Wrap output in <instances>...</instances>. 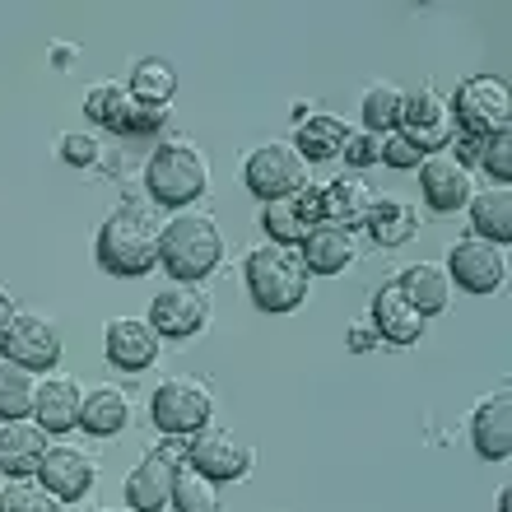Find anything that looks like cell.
I'll list each match as a JSON object with an SVG mask.
<instances>
[{
	"label": "cell",
	"mask_w": 512,
	"mask_h": 512,
	"mask_svg": "<svg viewBox=\"0 0 512 512\" xmlns=\"http://www.w3.org/2000/svg\"><path fill=\"white\" fill-rule=\"evenodd\" d=\"M173 512H224V503H219V489L215 480H205L201 471H191V466H177L173 475V503H168Z\"/></svg>",
	"instance_id": "32"
},
{
	"label": "cell",
	"mask_w": 512,
	"mask_h": 512,
	"mask_svg": "<svg viewBox=\"0 0 512 512\" xmlns=\"http://www.w3.org/2000/svg\"><path fill=\"white\" fill-rule=\"evenodd\" d=\"M298 256L308 275H340V270L354 266L359 243H354V229H340V224H312L308 238L298 243Z\"/></svg>",
	"instance_id": "21"
},
{
	"label": "cell",
	"mask_w": 512,
	"mask_h": 512,
	"mask_svg": "<svg viewBox=\"0 0 512 512\" xmlns=\"http://www.w3.org/2000/svg\"><path fill=\"white\" fill-rule=\"evenodd\" d=\"M0 354H5L10 364L28 368V373H47V368H56V359H61V331H56V322L47 312L19 308V317H14Z\"/></svg>",
	"instance_id": "11"
},
{
	"label": "cell",
	"mask_w": 512,
	"mask_h": 512,
	"mask_svg": "<svg viewBox=\"0 0 512 512\" xmlns=\"http://www.w3.org/2000/svg\"><path fill=\"white\" fill-rule=\"evenodd\" d=\"M378 163H387V168H419V163H424V154H419V149L410 145L401 131H391V135H382V159Z\"/></svg>",
	"instance_id": "38"
},
{
	"label": "cell",
	"mask_w": 512,
	"mask_h": 512,
	"mask_svg": "<svg viewBox=\"0 0 512 512\" xmlns=\"http://www.w3.org/2000/svg\"><path fill=\"white\" fill-rule=\"evenodd\" d=\"M368 205H373V191H368L364 177H331V182H322L326 224L354 229V224H364L368 219Z\"/></svg>",
	"instance_id": "28"
},
{
	"label": "cell",
	"mask_w": 512,
	"mask_h": 512,
	"mask_svg": "<svg viewBox=\"0 0 512 512\" xmlns=\"http://www.w3.org/2000/svg\"><path fill=\"white\" fill-rule=\"evenodd\" d=\"M466 210H471L475 238H485V243H494V247H508L512 243V191L508 187L475 191Z\"/></svg>",
	"instance_id": "27"
},
{
	"label": "cell",
	"mask_w": 512,
	"mask_h": 512,
	"mask_svg": "<svg viewBox=\"0 0 512 512\" xmlns=\"http://www.w3.org/2000/svg\"><path fill=\"white\" fill-rule=\"evenodd\" d=\"M98 266L117 280H140L159 266V229L140 210H112L94 238Z\"/></svg>",
	"instance_id": "4"
},
{
	"label": "cell",
	"mask_w": 512,
	"mask_h": 512,
	"mask_svg": "<svg viewBox=\"0 0 512 512\" xmlns=\"http://www.w3.org/2000/svg\"><path fill=\"white\" fill-rule=\"evenodd\" d=\"M480 163H485V173L489 177H499V187H508V177H512V135H494V140H485L480 145Z\"/></svg>",
	"instance_id": "35"
},
{
	"label": "cell",
	"mask_w": 512,
	"mask_h": 512,
	"mask_svg": "<svg viewBox=\"0 0 512 512\" xmlns=\"http://www.w3.org/2000/svg\"><path fill=\"white\" fill-rule=\"evenodd\" d=\"M126 419H131V396H126L122 387L103 382V387L84 391L80 429L89 433V438H117V433L126 429Z\"/></svg>",
	"instance_id": "24"
},
{
	"label": "cell",
	"mask_w": 512,
	"mask_h": 512,
	"mask_svg": "<svg viewBox=\"0 0 512 512\" xmlns=\"http://www.w3.org/2000/svg\"><path fill=\"white\" fill-rule=\"evenodd\" d=\"M187 466L191 471H201L205 480H243L247 471H252V447H247V438H238L233 429H224V424H210V429H201L196 438H191L187 447Z\"/></svg>",
	"instance_id": "10"
},
{
	"label": "cell",
	"mask_w": 512,
	"mask_h": 512,
	"mask_svg": "<svg viewBox=\"0 0 512 512\" xmlns=\"http://www.w3.org/2000/svg\"><path fill=\"white\" fill-rule=\"evenodd\" d=\"M340 159L350 163V168H373V163L382 159V135H373V131H350L345 149H340Z\"/></svg>",
	"instance_id": "37"
},
{
	"label": "cell",
	"mask_w": 512,
	"mask_h": 512,
	"mask_svg": "<svg viewBox=\"0 0 512 512\" xmlns=\"http://www.w3.org/2000/svg\"><path fill=\"white\" fill-rule=\"evenodd\" d=\"M47 447L52 443H47V433H42L33 419H10V424H0V475H10V480L38 475Z\"/></svg>",
	"instance_id": "22"
},
{
	"label": "cell",
	"mask_w": 512,
	"mask_h": 512,
	"mask_svg": "<svg viewBox=\"0 0 512 512\" xmlns=\"http://www.w3.org/2000/svg\"><path fill=\"white\" fill-rule=\"evenodd\" d=\"M103 512H131V508H103Z\"/></svg>",
	"instance_id": "42"
},
{
	"label": "cell",
	"mask_w": 512,
	"mask_h": 512,
	"mask_svg": "<svg viewBox=\"0 0 512 512\" xmlns=\"http://www.w3.org/2000/svg\"><path fill=\"white\" fill-rule=\"evenodd\" d=\"M364 229L373 233L378 247H405L419 233V215H415V205L401 201V196H373Z\"/></svg>",
	"instance_id": "26"
},
{
	"label": "cell",
	"mask_w": 512,
	"mask_h": 512,
	"mask_svg": "<svg viewBox=\"0 0 512 512\" xmlns=\"http://www.w3.org/2000/svg\"><path fill=\"white\" fill-rule=\"evenodd\" d=\"M261 229L275 247H298L308 238V219L298 215L294 196H284V201H266L261 205Z\"/></svg>",
	"instance_id": "33"
},
{
	"label": "cell",
	"mask_w": 512,
	"mask_h": 512,
	"mask_svg": "<svg viewBox=\"0 0 512 512\" xmlns=\"http://www.w3.org/2000/svg\"><path fill=\"white\" fill-rule=\"evenodd\" d=\"M243 182L252 191L256 201H284V196H298V191L308 187V163L298 159V149L289 140H266V145H256L243 163Z\"/></svg>",
	"instance_id": "8"
},
{
	"label": "cell",
	"mask_w": 512,
	"mask_h": 512,
	"mask_svg": "<svg viewBox=\"0 0 512 512\" xmlns=\"http://www.w3.org/2000/svg\"><path fill=\"white\" fill-rule=\"evenodd\" d=\"M471 443H475V457H485V461H503L512 452V396H508V387L475 405Z\"/></svg>",
	"instance_id": "20"
},
{
	"label": "cell",
	"mask_w": 512,
	"mask_h": 512,
	"mask_svg": "<svg viewBox=\"0 0 512 512\" xmlns=\"http://www.w3.org/2000/svg\"><path fill=\"white\" fill-rule=\"evenodd\" d=\"M224 261V229L215 215H173L159 229V266L177 284H201Z\"/></svg>",
	"instance_id": "2"
},
{
	"label": "cell",
	"mask_w": 512,
	"mask_h": 512,
	"mask_svg": "<svg viewBox=\"0 0 512 512\" xmlns=\"http://www.w3.org/2000/svg\"><path fill=\"white\" fill-rule=\"evenodd\" d=\"M84 112H89L94 126L122 135V140L154 135V131H163V122H168V108H145V103H135L131 89L117 80H98L94 89L84 94Z\"/></svg>",
	"instance_id": "7"
},
{
	"label": "cell",
	"mask_w": 512,
	"mask_h": 512,
	"mask_svg": "<svg viewBox=\"0 0 512 512\" xmlns=\"http://www.w3.org/2000/svg\"><path fill=\"white\" fill-rule=\"evenodd\" d=\"M135 103H145V108H168L177 94V70L163 61V56H140L131 70V80H126Z\"/></svg>",
	"instance_id": "29"
},
{
	"label": "cell",
	"mask_w": 512,
	"mask_h": 512,
	"mask_svg": "<svg viewBox=\"0 0 512 512\" xmlns=\"http://www.w3.org/2000/svg\"><path fill=\"white\" fill-rule=\"evenodd\" d=\"M0 512H66V503L56 499L52 489L24 475V480H10L0 485Z\"/></svg>",
	"instance_id": "34"
},
{
	"label": "cell",
	"mask_w": 512,
	"mask_h": 512,
	"mask_svg": "<svg viewBox=\"0 0 512 512\" xmlns=\"http://www.w3.org/2000/svg\"><path fill=\"white\" fill-rule=\"evenodd\" d=\"M243 280H247V294L261 312H294L308 303V289H312V275L303 266L298 247H275V243H261L247 252L243 261Z\"/></svg>",
	"instance_id": "1"
},
{
	"label": "cell",
	"mask_w": 512,
	"mask_h": 512,
	"mask_svg": "<svg viewBox=\"0 0 512 512\" xmlns=\"http://www.w3.org/2000/svg\"><path fill=\"white\" fill-rule=\"evenodd\" d=\"M108 364L122 373H145L149 364H159V331L149 326V317H112L108 322Z\"/></svg>",
	"instance_id": "16"
},
{
	"label": "cell",
	"mask_w": 512,
	"mask_h": 512,
	"mask_svg": "<svg viewBox=\"0 0 512 512\" xmlns=\"http://www.w3.org/2000/svg\"><path fill=\"white\" fill-rule=\"evenodd\" d=\"M33 396H38V382H33V373L5 359V364H0V424L33 415Z\"/></svg>",
	"instance_id": "31"
},
{
	"label": "cell",
	"mask_w": 512,
	"mask_h": 512,
	"mask_svg": "<svg viewBox=\"0 0 512 512\" xmlns=\"http://www.w3.org/2000/svg\"><path fill=\"white\" fill-rule=\"evenodd\" d=\"M210 415H215V396L201 378H163L149 396V419L154 429L168 433V438H196L201 429H210Z\"/></svg>",
	"instance_id": "5"
},
{
	"label": "cell",
	"mask_w": 512,
	"mask_h": 512,
	"mask_svg": "<svg viewBox=\"0 0 512 512\" xmlns=\"http://www.w3.org/2000/svg\"><path fill=\"white\" fill-rule=\"evenodd\" d=\"M149 326L159 331V340H191L210 326V298L196 284H173L159 289L149 303Z\"/></svg>",
	"instance_id": "12"
},
{
	"label": "cell",
	"mask_w": 512,
	"mask_h": 512,
	"mask_svg": "<svg viewBox=\"0 0 512 512\" xmlns=\"http://www.w3.org/2000/svg\"><path fill=\"white\" fill-rule=\"evenodd\" d=\"M70 56H75V47H52V61H56V66H66Z\"/></svg>",
	"instance_id": "40"
},
{
	"label": "cell",
	"mask_w": 512,
	"mask_h": 512,
	"mask_svg": "<svg viewBox=\"0 0 512 512\" xmlns=\"http://www.w3.org/2000/svg\"><path fill=\"white\" fill-rule=\"evenodd\" d=\"M499 512H512V494H508V489H499Z\"/></svg>",
	"instance_id": "41"
},
{
	"label": "cell",
	"mask_w": 512,
	"mask_h": 512,
	"mask_svg": "<svg viewBox=\"0 0 512 512\" xmlns=\"http://www.w3.org/2000/svg\"><path fill=\"white\" fill-rule=\"evenodd\" d=\"M38 480L52 489L61 503H80V499H89V489H94V480H98V461L75 443H52L38 466Z\"/></svg>",
	"instance_id": "14"
},
{
	"label": "cell",
	"mask_w": 512,
	"mask_h": 512,
	"mask_svg": "<svg viewBox=\"0 0 512 512\" xmlns=\"http://www.w3.org/2000/svg\"><path fill=\"white\" fill-rule=\"evenodd\" d=\"M98 154H103V145H98L89 131H66L61 135V159H66L70 168H94Z\"/></svg>",
	"instance_id": "36"
},
{
	"label": "cell",
	"mask_w": 512,
	"mask_h": 512,
	"mask_svg": "<svg viewBox=\"0 0 512 512\" xmlns=\"http://www.w3.org/2000/svg\"><path fill=\"white\" fill-rule=\"evenodd\" d=\"M14 317H19V303H14V294L0 284V345H5V336H10V326Z\"/></svg>",
	"instance_id": "39"
},
{
	"label": "cell",
	"mask_w": 512,
	"mask_h": 512,
	"mask_svg": "<svg viewBox=\"0 0 512 512\" xmlns=\"http://www.w3.org/2000/svg\"><path fill=\"white\" fill-rule=\"evenodd\" d=\"M415 173H419V191H424L429 210H438V215H457V210L471 205L475 182H471V168H466L461 154H452V149H443V154H424V163H419Z\"/></svg>",
	"instance_id": "13"
},
{
	"label": "cell",
	"mask_w": 512,
	"mask_h": 512,
	"mask_svg": "<svg viewBox=\"0 0 512 512\" xmlns=\"http://www.w3.org/2000/svg\"><path fill=\"white\" fill-rule=\"evenodd\" d=\"M452 117H457L461 135L466 140H494V135L508 131L512 103H508V84L494 80V75H471V80L457 84L452 94Z\"/></svg>",
	"instance_id": "6"
},
{
	"label": "cell",
	"mask_w": 512,
	"mask_h": 512,
	"mask_svg": "<svg viewBox=\"0 0 512 512\" xmlns=\"http://www.w3.org/2000/svg\"><path fill=\"white\" fill-rule=\"evenodd\" d=\"M145 187L163 210H187V205H196L205 196V187H210V159H205L201 145L187 140V135L163 140L145 163Z\"/></svg>",
	"instance_id": "3"
},
{
	"label": "cell",
	"mask_w": 512,
	"mask_h": 512,
	"mask_svg": "<svg viewBox=\"0 0 512 512\" xmlns=\"http://www.w3.org/2000/svg\"><path fill=\"white\" fill-rule=\"evenodd\" d=\"M80 405H84V387L66 373H52V378L38 382V396H33V424H38L47 438L52 433H70L80 424Z\"/></svg>",
	"instance_id": "18"
},
{
	"label": "cell",
	"mask_w": 512,
	"mask_h": 512,
	"mask_svg": "<svg viewBox=\"0 0 512 512\" xmlns=\"http://www.w3.org/2000/svg\"><path fill=\"white\" fill-rule=\"evenodd\" d=\"M443 270H447V280H452V289H466V294H494V289H503V280H508V256H503V247L466 233V238L452 243Z\"/></svg>",
	"instance_id": "9"
},
{
	"label": "cell",
	"mask_w": 512,
	"mask_h": 512,
	"mask_svg": "<svg viewBox=\"0 0 512 512\" xmlns=\"http://www.w3.org/2000/svg\"><path fill=\"white\" fill-rule=\"evenodd\" d=\"M396 131L419 149V154H443L457 135H452V117H447V103L433 89H419V94H405L401 108V126Z\"/></svg>",
	"instance_id": "15"
},
{
	"label": "cell",
	"mask_w": 512,
	"mask_h": 512,
	"mask_svg": "<svg viewBox=\"0 0 512 512\" xmlns=\"http://www.w3.org/2000/svg\"><path fill=\"white\" fill-rule=\"evenodd\" d=\"M396 284H401V294L410 298L424 317H438V312H447V303H452V280H447V270L438 266V261H410V266L396 275Z\"/></svg>",
	"instance_id": "25"
},
{
	"label": "cell",
	"mask_w": 512,
	"mask_h": 512,
	"mask_svg": "<svg viewBox=\"0 0 512 512\" xmlns=\"http://www.w3.org/2000/svg\"><path fill=\"white\" fill-rule=\"evenodd\" d=\"M298 135H294V149L303 163H326L336 159L340 149H345V140H350L354 126L340 117V112H326V108H312L308 117H298Z\"/></svg>",
	"instance_id": "23"
},
{
	"label": "cell",
	"mask_w": 512,
	"mask_h": 512,
	"mask_svg": "<svg viewBox=\"0 0 512 512\" xmlns=\"http://www.w3.org/2000/svg\"><path fill=\"white\" fill-rule=\"evenodd\" d=\"M177 461L168 452H145L126 475V508L131 512H163L173 503Z\"/></svg>",
	"instance_id": "17"
},
{
	"label": "cell",
	"mask_w": 512,
	"mask_h": 512,
	"mask_svg": "<svg viewBox=\"0 0 512 512\" xmlns=\"http://www.w3.org/2000/svg\"><path fill=\"white\" fill-rule=\"evenodd\" d=\"M401 108H405V89L391 80L368 84L364 98H359V112H364V131L373 135H391L401 126Z\"/></svg>",
	"instance_id": "30"
},
{
	"label": "cell",
	"mask_w": 512,
	"mask_h": 512,
	"mask_svg": "<svg viewBox=\"0 0 512 512\" xmlns=\"http://www.w3.org/2000/svg\"><path fill=\"white\" fill-rule=\"evenodd\" d=\"M424 322H429V317L401 294L396 280H387L378 294H373V331H378L382 340H391V345H415V340L424 336Z\"/></svg>",
	"instance_id": "19"
}]
</instances>
